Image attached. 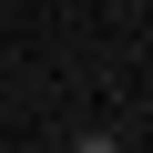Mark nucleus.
Wrapping results in <instances>:
<instances>
[{
    "label": "nucleus",
    "instance_id": "nucleus-1",
    "mask_svg": "<svg viewBox=\"0 0 153 153\" xmlns=\"http://www.w3.org/2000/svg\"><path fill=\"white\" fill-rule=\"evenodd\" d=\"M71 153H123V133H82V143H71Z\"/></svg>",
    "mask_w": 153,
    "mask_h": 153
}]
</instances>
